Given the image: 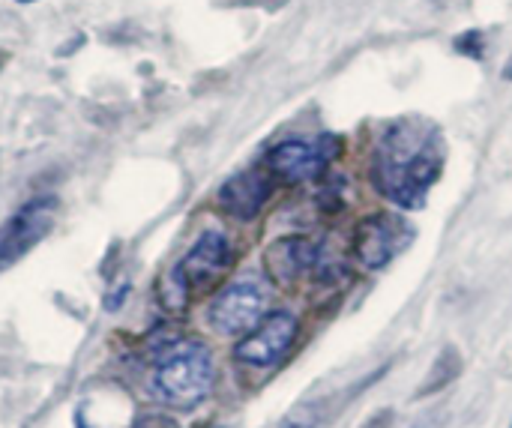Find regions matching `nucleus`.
<instances>
[{"label": "nucleus", "mask_w": 512, "mask_h": 428, "mask_svg": "<svg viewBox=\"0 0 512 428\" xmlns=\"http://www.w3.org/2000/svg\"><path fill=\"white\" fill-rule=\"evenodd\" d=\"M375 186L399 207H420L441 177V138L420 120L390 126L372 159Z\"/></svg>", "instance_id": "1"}, {"label": "nucleus", "mask_w": 512, "mask_h": 428, "mask_svg": "<svg viewBox=\"0 0 512 428\" xmlns=\"http://www.w3.org/2000/svg\"><path fill=\"white\" fill-rule=\"evenodd\" d=\"M216 384V366L207 345L195 339H168L153 360L150 393L156 402L180 411L201 405Z\"/></svg>", "instance_id": "2"}, {"label": "nucleus", "mask_w": 512, "mask_h": 428, "mask_svg": "<svg viewBox=\"0 0 512 428\" xmlns=\"http://www.w3.org/2000/svg\"><path fill=\"white\" fill-rule=\"evenodd\" d=\"M342 153V141L336 135H315V138H288L276 144L267 156L270 177L288 183V186H303L318 180Z\"/></svg>", "instance_id": "3"}, {"label": "nucleus", "mask_w": 512, "mask_h": 428, "mask_svg": "<svg viewBox=\"0 0 512 428\" xmlns=\"http://www.w3.org/2000/svg\"><path fill=\"white\" fill-rule=\"evenodd\" d=\"M264 264H267V273H270V282L291 291L297 288L306 276L312 279H333L336 273H342L333 261V255L306 240V237H285V240H276L267 252H264Z\"/></svg>", "instance_id": "4"}, {"label": "nucleus", "mask_w": 512, "mask_h": 428, "mask_svg": "<svg viewBox=\"0 0 512 428\" xmlns=\"http://www.w3.org/2000/svg\"><path fill=\"white\" fill-rule=\"evenodd\" d=\"M270 315V285L246 276L222 288L210 306V324L222 336H246Z\"/></svg>", "instance_id": "5"}, {"label": "nucleus", "mask_w": 512, "mask_h": 428, "mask_svg": "<svg viewBox=\"0 0 512 428\" xmlns=\"http://www.w3.org/2000/svg\"><path fill=\"white\" fill-rule=\"evenodd\" d=\"M411 237L414 231L402 216L372 213L354 231V258L366 270H381L411 243Z\"/></svg>", "instance_id": "6"}, {"label": "nucleus", "mask_w": 512, "mask_h": 428, "mask_svg": "<svg viewBox=\"0 0 512 428\" xmlns=\"http://www.w3.org/2000/svg\"><path fill=\"white\" fill-rule=\"evenodd\" d=\"M57 222V201L54 198H36L24 204L3 228H0V270L12 267L18 258H24Z\"/></svg>", "instance_id": "7"}, {"label": "nucleus", "mask_w": 512, "mask_h": 428, "mask_svg": "<svg viewBox=\"0 0 512 428\" xmlns=\"http://www.w3.org/2000/svg\"><path fill=\"white\" fill-rule=\"evenodd\" d=\"M294 339H297V318L279 309V312H270L252 333H246L234 354L240 363L264 369V366L279 363L294 345Z\"/></svg>", "instance_id": "8"}, {"label": "nucleus", "mask_w": 512, "mask_h": 428, "mask_svg": "<svg viewBox=\"0 0 512 428\" xmlns=\"http://www.w3.org/2000/svg\"><path fill=\"white\" fill-rule=\"evenodd\" d=\"M231 261H234V252H231L228 237H222L216 231H207L186 252V258L177 264V273L183 276L189 291H210L231 270Z\"/></svg>", "instance_id": "9"}, {"label": "nucleus", "mask_w": 512, "mask_h": 428, "mask_svg": "<svg viewBox=\"0 0 512 428\" xmlns=\"http://www.w3.org/2000/svg\"><path fill=\"white\" fill-rule=\"evenodd\" d=\"M270 192H273V180L270 174L258 171V168H249V171H240L234 177H228L219 189V207L240 219V222H249L255 219L264 204L270 201Z\"/></svg>", "instance_id": "10"}, {"label": "nucleus", "mask_w": 512, "mask_h": 428, "mask_svg": "<svg viewBox=\"0 0 512 428\" xmlns=\"http://www.w3.org/2000/svg\"><path fill=\"white\" fill-rule=\"evenodd\" d=\"M282 428H318V417L312 411H300V414L288 417Z\"/></svg>", "instance_id": "11"}, {"label": "nucleus", "mask_w": 512, "mask_h": 428, "mask_svg": "<svg viewBox=\"0 0 512 428\" xmlns=\"http://www.w3.org/2000/svg\"><path fill=\"white\" fill-rule=\"evenodd\" d=\"M135 428H180L174 420H168V417H159V414H153V417H144V420H138Z\"/></svg>", "instance_id": "12"}, {"label": "nucleus", "mask_w": 512, "mask_h": 428, "mask_svg": "<svg viewBox=\"0 0 512 428\" xmlns=\"http://www.w3.org/2000/svg\"><path fill=\"white\" fill-rule=\"evenodd\" d=\"M504 78H507V81H512V57L507 60V63H504Z\"/></svg>", "instance_id": "13"}, {"label": "nucleus", "mask_w": 512, "mask_h": 428, "mask_svg": "<svg viewBox=\"0 0 512 428\" xmlns=\"http://www.w3.org/2000/svg\"><path fill=\"white\" fill-rule=\"evenodd\" d=\"M18 3H36V0H18Z\"/></svg>", "instance_id": "14"}]
</instances>
